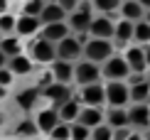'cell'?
Here are the masks:
<instances>
[{"mask_svg":"<svg viewBox=\"0 0 150 140\" xmlns=\"http://www.w3.org/2000/svg\"><path fill=\"white\" fill-rule=\"evenodd\" d=\"M116 54V44L113 40H98V37H89V42L84 44V57L81 59H89L93 64L101 66L106 59H111V57Z\"/></svg>","mask_w":150,"mask_h":140,"instance_id":"1","label":"cell"},{"mask_svg":"<svg viewBox=\"0 0 150 140\" xmlns=\"http://www.w3.org/2000/svg\"><path fill=\"white\" fill-rule=\"evenodd\" d=\"M93 15H96V12H93L91 0H79L76 10L67 15V25H69L71 35H76V32H89V25H91V20H93Z\"/></svg>","mask_w":150,"mask_h":140,"instance_id":"2","label":"cell"},{"mask_svg":"<svg viewBox=\"0 0 150 140\" xmlns=\"http://www.w3.org/2000/svg\"><path fill=\"white\" fill-rule=\"evenodd\" d=\"M25 52H27L30 59H32L35 64H40V66H49L54 59H57V47H54L52 42L42 40V37H35Z\"/></svg>","mask_w":150,"mask_h":140,"instance_id":"3","label":"cell"},{"mask_svg":"<svg viewBox=\"0 0 150 140\" xmlns=\"http://www.w3.org/2000/svg\"><path fill=\"white\" fill-rule=\"evenodd\" d=\"M128 74H130V66L123 59V54H118V52L101 64V79H106V81H126Z\"/></svg>","mask_w":150,"mask_h":140,"instance_id":"4","label":"cell"},{"mask_svg":"<svg viewBox=\"0 0 150 140\" xmlns=\"http://www.w3.org/2000/svg\"><path fill=\"white\" fill-rule=\"evenodd\" d=\"M103 91H106V106L108 108H128L130 93L126 81H106Z\"/></svg>","mask_w":150,"mask_h":140,"instance_id":"5","label":"cell"},{"mask_svg":"<svg viewBox=\"0 0 150 140\" xmlns=\"http://www.w3.org/2000/svg\"><path fill=\"white\" fill-rule=\"evenodd\" d=\"M101 81V66L93 64L89 59H79L74 62V84L76 86H86V84H96Z\"/></svg>","mask_w":150,"mask_h":140,"instance_id":"6","label":"cell"},{"mask_svg":"<svg viewBox=\"0 0 150 140\" xmlns=\"http://www.w3.org/2000/svg\"><path fill=\"white\" fill-rule=\"evenodd\" d=\"M32 120H35L37 130H40L42 135H49V130H52L54 125L59 123V111H57L54 106L45 103V106L35 108V116H32Z\"/></svg>","mask_w":150,"mask_h":140,"instance_id":"7","label":"cell"},{"mask_svg":"<svg viewBox=\"0 0 150 140\" xmlns=\"http://www.w3.org/2000/svg\"><path fill=\"white\" fill-rule=\"evenodd\" d=\"M76 98L81 106H106V91H103V81H96V84H86L79 86Z\"/></svg>","mask_w":150,"mask_h":140,"instance_id":"8","label":"cell"},{"mask_svg":"<svg viewBox=\"0 0 150 140\" xmlns=\"http://www.w3.org/2000/svg\"><path fill=\"white\" fill-rule=\"evenodd\" d=\"M57 47V59H64V62H79L81 57H84V44H81L74 35H69V37H64L62 42H57L54 44Z\"/></svg>","mask_w":150,"mask_h":140,"instance_id":"9","label":"cell"},{"mask_svg":"<svg viewBox=\"0 0 150 140\" xmlns=\"http://www.w3.org/2000/svg\"><path fill=\"white\" fill-rule=\"evenodd\" d=\"M42 91V101L49 106H54V108H59L64 101H69L74 93H71V86H67V84H57V81H52L49 86L45 88H40Z\"/></svg>","mask_w":150,"mask_h":140,"instance_id":"10","label":"cell"},{"mask_svg":"<svg viewBox=\"0 0 150 140\" xmlns=\"http://www.w3.org/2000/svg\"><path fill=\"white\" fill-rule=\"evenodd\" d=\"M128 125L133 130L150 128V106L148 103H130L128 106Z\"/></svg>","mask_w":150,"mask_h":140,"instance_id":"11","label":"cell"},{"mask_svg":"<svg viewBox=\"0 0 150 140\" xmlns=\"http://www.w3.org/2000/svg\"><path fill=\"white\" fill-rule=\"evenodd\" d=\"M40 30H42L40 17L17 15V22H15V35L17 37H22V40H35V37H40Z\"/></svg>","mask_w":150,"mask_h":140,"instance_id":"12","label":"cell"},{"mask_svg":"<svg viewBox=\"0 0 150 140\" xmlns=\"http://www.w3.org/2000/svg\"><path fill=\"white\" fill-rule=\"evenodd\" d=\"M113 27L116 22L111 20V15H93V20L89 25V35L98 37V40H113Z\"/></svg>","mask_w":150,"mask_h":140,"instance_id":"13","label":"cell"},{"mask_svg":"<svg viewBox=\"0 0 150 140\" xmlns=\"http://www.w3.org/2000/svg\"><path fill=\"white\" fill-rule=\"evenodd\" d=\"M40 101H42V91L37 86L20 88V91L15 93V106L20 108V111H35Z\"/></svg>","mask_w":150,"mask_h":140,"instance_id":"14","label":"cell"},{"mask_svg":"<svg viewBox=\"0 0 150 140\" xmlns=\"http://www.w3.org/2000/svg\"><path fill=\"white\" fill-rule=\"evenodd\" d=\"M76 123L86 125V128H96V125L106 123V108L103 106H81V113H79Z\"/></svg>","mask_w":150,"mask_h":140,"instance_id":"15","label":"cell"},{"mask_svg":"<svg viewBox=\"0 0 150 140\" xmlns=\"http://www.w3.org/2000/svg\"><path fill=\"white\" fill-rule=\"evenodd\" d=\"M49 71H52V79L57 81V84H67V86L74 84V64L71 62L54 59L52 64H49Z\"/></svg>","mask_w":150,"mask_h":140,"instance_id":"16","label":"cell"},{"mask_svg":"<svg viewBox=\"0 0 150 140\" xmlns=\"http://www.w3.org/2000/svg\"><path fill=\"white\" fill-rule=\"evenodd\" d=\"M123 59L128 62L130 71H148V66H145V47H140V44H128V47L123 49Z\"/></svg>","mask_w":150,"mask_h":140,"instance_id":"17","label":"cell"},{"mask_svg":"<svg viewBox=\"0 0 150 140\" xmlns=\"http://www.w3.org/2000/svg\"><path fill=\"white\" fill-rule=\"evenodd\" d=\"M35 62L30 59V54L27 52H22V54H15V57H10L8 59V69L15 76H30V74H35Z\"/></svg>","mask_w":150,"mask_h":140,"instance_id":"18","label":"cell"},{"mask_svg":"<svg viewBox=\"0 0 150 140\" xmlns=\"http://www.w3.org/2000/svg\"><path fill=\"white\" fill-rule=\"evenodd\" d=\"M71 35V30H69V25L64 22H52V25H42V30H40V37L42 40H47V42H52V44H57L62 42L64 37H69Z\"/></svg>","mask_w":150,"mask_h":140,"instance_id":"19","label":"cell"},{"mask_svg":"<svg viewBox=\"0 0 150 140\" xmlns=\"http://www.w3.org/2000/svg\"><path fill=\"white\" fill-rule=\"evenodd\" d=\"M133 42V22L128 20H118L116 27H113V44H118V47H128V44Z\"/></svg>","mask_w":150,"mask_h":140,"instance_id":"20","label":"cell"},{"mask_svg":"<svg viewBox=\"0 0 150 140\" xmlns=\"http://www.w3.org/2000/svg\"><path fill=\"white\" fill-rule=\"evenodd\" d=\"M57 111H59V120H62V123H76L79 113H81V103H79L76 96H71L69 101H64Z\"/></svg>","mask_w":150,"mask_h":140,"instance_id":"21","label":"cell"},{"mask_svg":"<svg viewBox=\"0 0 150 140\" xmlns=\"http://www.w3.org/2000/svg\"><path fill=\"white\" fill-rule=\"evenodd\" d=\"M0 52H5V57H15V54H22L25 52V40L17 35H3L0 37Z\"/></svg>","mask_w":150,"mask_h":140,"instance_id":"22","label":"cell"},{"mask_svg":"<svg viewBox=\"0 0 150 140\" xmlns=\"http://www.w3.org/2000/svg\"><path fill=\"white\" fill-rule=\"evenodd\" d=\"M67 20V12L57 5V0H52V3H45V8L40 12V22L42 25H52V22H64Z\"/></svg>","mask_w":150,"mask_h":140,"instance_id":"23","label":"cell"},{"mask_svg":"<svg viewBox=\"0 0 150 140\" xmlns=\"http://www.w3.org/2000/svg\"><path fill=\"white\" fill-rule=\"evenodd\" d=\"M118 15H121L123 20H128V22H138V20L145 17V10H143V5L138 3V0H123Z\"/></svg>","mask_w":150,"mask_h":140,"instance_id":"24","label":"cell"},{"mask_svg":"<svg viewBox=\"0 0 150 140\" xmlns=\"http://www.w3.org/2000/svg\"><path fill=\"white\" fill-rule=\"evenodd\" d=\"M106 125L111 128H126L128 125V108H106Z\"/></svg>","mask_w":150,"mask_h":140,"instance_id":"25","label":"cell"},{"mask_svg":"<svg viewBox=\"0 0 150 140\" xmlns=\"http://www.w3.org/2000/svg\"><path fill=\"white\" fill-rule=\"evenodd\" d=\"M133 42L140 44V47H148L150 44V22H145V17L133 22Z\"/></svg>","mask_w":150,"mask_h":140,"instance_id":"26","label":"cell"},{"mask_svg":"<svg viewBox=\"0 0 150 140\" xmlns=\"http://www.w3.org/2000/svg\"><path fill=\"white\" fill-rule=\"evenodd\" d=\"M35 135H42V133L37 130V125H35L32 118H22V120H17V125H15V138L27 140V138H35Z\"/></svg>","mask_w":150,"mask_h":140,"instance_id":"27","label":"cell"},{"mask_svg":"<svg viewBox=\"0 0 150 140\" xmlns=\"http://www.w3.org/2000/svg\"><path fill=\"white\" fill-rule=\"evenodd\" d=\"M128 93H130V103H145L148 96H150V79L128 86Z\"/></svg>","mask_w":150,"mask_h":140,"instance_id":"28","label":"cell"},{"mask_svg":"<svg viewBox=\"0 0 150 140\" xmlns=\"http://www.w3.org/2000/svg\"><path fill=\"white\" fill-rule=\"evenodd\" d=\"M121 3L123 0H91L93 12H98V15H116L121 10Z\"/></svg>","mask_w":150,"mask_h":140,"instance_id":"29","label":"cell"},{"mask_svg":"<svg viewBox=\"0 0 150 140\" xmlns=\"http://www.w3.org/2000/svg\"><path fill=\"white\" fill-rule=\"evenodd\" d=\"M42 8H45V0H22L17 15H35V17H40Z\"/></svg>","mask_w":150,"mask_h":140,"instance_id":"30","label":"cell"},{"mask_svg":"<svg viewBox=\"0 0 150 140\" xmlns=\"http://www.w3.org/2000/svg\"><path fill=\"white\" fill-rule=\"evenodd\" d=\"M15 22L17 15L15 12H0V35H15Z\"/></svg>","mask_w":150,"mask_h":140,"instance_id":"31","label":"cell"},{"mask_svg":"<svg viewBox=\"0 0 150 140\" xmlns=\"http://www.w3.org/2000/svg\"><path fill=\"white\" fill-rule=\"evenodd\" d=\"M47 138L49 140H71V123H62L59 120V123L49 130Z\"/></svg>","mask_w":150,"mask_h":140,"instance_id":"32","label":"cell"},{"mask_svg":"<svg viewBox=\"0 0 150 140\" xmlns=\"http://www.w3.org/2000/svg\"><path fill=\"white\" fill-rule=\"evenodd\" d=\"M89 140H113V128L106 125V123L96 125V128H91V138Z\"/></svg>","mask_w":150,"mask_h":140,"instance_id":"33","label":"cell"},{"mask_svg":"<svg viewBox=\"0 0 150 140\" xmlns=\"http://www.w3.org/2000/svg\"><path fill=\"white\" fill-rule=\"evenodd\" d=\"M91 138V128L81 123H71V140H89Z\"/></svg>","mask_w":150,"mask_h":140,"instance_id":"34","label":"cell"},{"mask_svg":"<svg viewBox=\"0 0 150 140\" xmlns=\"http://www.w3.org/2000/svg\"><path fill=\"white\" fill-rule=\"evenodd\" d=\"M15 79H17V76L12 74L8 66H3V69H0V86H3V88H12V84H15Z\"/></svg>","mask_w":150,"mask_h":140,"instance_id":"35","label":"cell"},{"mask_svg":"<svg viewBox=\"0 0 150 140\" xmlns=\"http://www.w3.org/2000/svg\"><path fill=\"white\" fill-rule=\"evenodd\" d=\"M57 5H59V8L67 12V15H69V12H74V10H76L79 0H57Z\"/></svg>","mask_w":150,"mask_h":140,"instance_id":"36","label":"cell"},{"mask_svg":"<svg viewBox=\"0 0 150 140\" xmlns=\"http://www.w3.org/2000/svg\"><path fill=\"white\" fill-rule=\"evenodd\" d=\"M130 133H133L130 125H126V128H116V130H113V140H126Z\"/></svg>","mask_w":150,"mask_h":140,"instance_id":"37","label":"cell"},{"mask_svg":"<svg viewBox=\"0 0 150 140\" xmlns=\"http://www.w3.org/2000/svg\"><path fill=\"white\" fill-rule=\"evenodd\" d=\"M12 8V0H0V12H10Z\"/></svg>","mask_w":150,"mask_h":140,"instance_id":"38","label":"cell"},{"mask_svg":"<svg viewBox=\"0 0 150 140\" xmlns=\"http://www.w3.org/2000/svg\"><path fill=\"white\" fill-rule=\"evenodd\" d=\"M126 140H145V138H143V133H140V130H133V133H130V135H128Z\"/></svg>","mask_w":150,"mask_h":140,"instance_id":"39","label":"cell"},{"mask_svg":"<svg viewBox=\"0 0 150 140\" xmlns=\"http://www.w3.org/2000/svg\"><path fill=\"white\" fill-rule=\"evenodd\" d=\"M145 66H148V71H150V44L145 47Z\"/></svg>","mask_w":150,"mask_h":140,"instance_id":"40","label":"cell"},{"mask_svg":"<svg viewBox=\"0 0 150 140\" xmlns=\"http://www.w3.org/2000/svg\"><path fill=\"white\" fill-rule=\"evenodd\" d=\"M8 66V57H5V52H0V69Z\"/></svg>","mask_w":150,"mask_h":140,"instance_id":"41","label":"cell"},{"mask_svg":"<svg viewBox=\"0 0 150 140\" xmlns=\"http://www.w3.org/2000/svg\"><path fill=\"white\" fill-rule=\"evenodd\" d=\"M138 3L143 5V10H150V0H138Z\"/></svg>","mask_w":150,"mask_h":140,"instance_id":"42","label":"cell"},{"mask_svg":"<svg viewBox=\"0 0 150 140\" xmlns=\"http://www.w3.org/2000/svg\"><path fill=\"white\" fill-rule=\"evenodd\" d=\"M5 96H8V88H3V86H0V101H3Z\"/></svg>","mask_w":150,"mask_h":140,"instance_id":"43","label":"cell"},{"mask_svg":"<svg viewBox=\"0 0 150 140\" xmlns=\"http://www.w3.org/2000/svg\"><path fill=\"white\" fill-rule=\"evenodd\" d=\"M3 125H5V116H3V113H0V128H3Z\"/></svg>","mask_w":150,"mask_h":140,"instance_id":"44","label":"cell"},{"mask_svg":"<svg viewBox=\"0 0 150 140\" xmlns=\"http://www.w3.org/2000/svg\"><path fill=\"white\" fill-rule=\"evenodd\" d=\"M27 140H45V138H42V135H35V138H27Z\"/></svg>","mask_w":150,"mask_h":140,"instance_id":"45","label":"cell"},{"mask_svg":"<svg viewBox=\"0 0 150 140\" xmlns=\"http://www.w3.org/2000/svg\"><path fill=\"white\" fill-rule=\"evenodd\" d=\"M145 22H150V10H145Z\"/></svg>","mask_w":150,"mask_h":140,"instance_id":"46","label":"cell"},{"mask_svg":"<svg viewBox=\"0 0 150 140\" xmlns=\"http://www.w3.org/2000/svg\"><path fill=\"white\" fill-rule=\"evenodd\" d=\"M143 138H145V140H150V128L145 130V135H143Z\"/></svg>","mask_w":150,"mask_h":140,"instance_id":"47","label":"cell"},{"mask_svg":"<svg viewBox=\"0 0 150 140\" xmlns=\"http://www.w3.org/2000/svg\"><path fill=\"white\" fill-rule=\"evenodd\" d=\"M145 103H148V106H150V96H148V101H145Z\"/></svg>","mask_w":150,"mask_h":140,"instance_id":"48","label":"cell"},{"mask_svg":"<svg viewBox=\"0 0 150 140\" xmlns=\"http://www.w3.org/2000/svg\"><path fill=\"white\" fill-rule=\"evenodd\" d=\"M0 140H12V138H0Z\"/></svg>","mask_w":150,"mask_h":140,"instance_id":"49","label":"cell"},{"mask_svg":"<svg viewBox=\"0 0 150 140\" xmlns=\"http://www.w3.org/2000/svg\"><path fill=\"white\" fill-rule=\"evenodd\" d=\"M0 138H3V128H0Z\"/></svg>","mask_w":150,"mask_h":140,"instance_id":"50","label":"cell"},{"mask_svg":"<svg viewBox=\"0 0 150 140\" xmlns=\"http://www.w3.org/2000/svg\"><path fill=\"white\" fill-rule=\"evenodd\" d=\"M45 3H52V0H45Z\"/></svg>","mask_w":150,"mask_h":140,"instance_id":"51","label":"cell"},{"mask_svg":"<svg viewBox=\"0 0 150 140\" xmlns=\"http://www.w3.org/2000/svg\"><path fill=\"white\" fill-rule=\"evenodd\" d=\"M0 37H3V35H0Z\"/></svg>","mask_w":150,"mask_h":140,"instance_id":"52","label":"cell"},{"mask_svg":"<svg viewBox=\"0 0 150 140\" xmlns=\"http://www.w3.org/2000/svg\"><path fill=\"white\" fill-rule=\"evenodd\" d=\"M47 140H49V138H47Z\"/></svg>","mask_w":150,"mask_h":140,"instance_id":"53","label":"cell"}]
</instances>
